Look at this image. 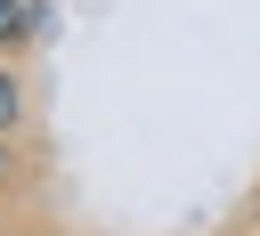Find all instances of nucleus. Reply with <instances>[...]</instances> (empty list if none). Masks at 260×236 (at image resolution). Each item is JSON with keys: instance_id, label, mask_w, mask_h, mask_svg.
Returning <instances> with one entry per match:
<instances>
[{"instance_id": "f257e3e1", "label": "nucleus", "mask_w": 260, "mask_h": 236, "mask_svg": "<svg viewBox=\"0 0 260 236\" xmlns=\"http://www.w3.org/2000/svg\"><path fill=\"white\" fill-rule=\"evenodd\" d=\"M41 33V0H0V49H24Z\"/></svg>"}, {"instance_id": "f03ea898", "label": "nucleus", "mask_w": 260, "mask_h": 236, "mask_svg": "<svg viewBox=\"0 0 260 236\" xmlns=\"http://www.w3.org/2000/svg\"><path fill=\"white\" fill-rule=\"evenodd\" d=\"M16 122H24V81H16V65L0 57V138H8Z\"/></svg>"}, {"instance_id": "7ed1b4c3", "label": "nucleus", "mask_w": 260, "mask_h": 236, "mask_svg": "<svg viewBox=\"0 0 260 236\" xmlns=\"http://www.w3.org/2000/svg\"><path fill=\"white\" fill-rule=\"evenodd\" d=\"M0 179H8V138H0Z\"/></svg>"}]
</instances>
